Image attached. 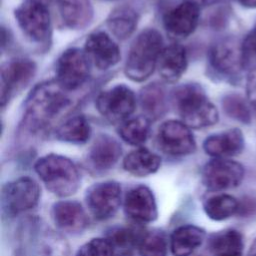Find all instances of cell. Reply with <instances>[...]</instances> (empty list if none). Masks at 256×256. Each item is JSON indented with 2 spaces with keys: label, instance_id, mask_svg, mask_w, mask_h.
<instances>
[{
  "label": "cell",
  "instance_id": "obj_40",
  "mask_svg": "<svg viewBox=\"0 0 256 256\" xmlns=\"http://www.w3.org/2000/svg\"><path fill=\"white\" fill-rule=\"evenodd\" d=\"M117 256H134L130 251H127V252H121L119 255Z\"/></svg>",
  "mask_w": 256,
  "mask_h": 256
},
{
  "label": "cell",
  "instance_id": "obj_4",
  "mask_svg": "<svg viewBox=\"0 0 256 256\" xmlns=\"http://www.w3.org/2000/svg\"><path fill=\"white\" fill-rule=\"evenodd\" d=\"M173 99L183 122L190 128L208 127L218 120L216 107L208 100L204 91L195 84L179 87Z\"/></svg>",
  "mask_w": 256,
  "mask_h": 256
},
{
  "label": "cell",
  "instance_id": "obj_7",
  "mask_svg": "<svg viewBox=\"0 0 256 256\" xmlns=\"http://www.w3.org/2000/svg\"><path fill=\"white\" fill-rule=\"evenodd\" d=\"M136 98L133 91L125 85H117L103 91L96 99L100 114L111 122H123L134 112Z\"/></svg>",
  "mask_w": 256,
  "mask_h": 256
},
{
  "label": "cell",
  "instance_id": "obj_21",
  "mask_svg": "<svg viewBox=\"0 0 256 256\" xmlns=\"http://www.w3.org/2000/svg\"><path fill=\"white\" fill-rule=\"evenodd\" d=\"M122 153L120 144L108 135H100L93 143L89 160L97 170H108L113 167Z\"/></svg>",
  "mask_w": 256,
  "mask_h": 256
},
{
  "label": "cell",
  "instance_id": "obj_33",
  "mask_svg": "<svg viewBox=\"0 0 256 256\" xmlns=\"http://www.w3.org/2000/svg\"><path fill=\"white\" fill-rule=\"evenodd\" d=\"M138 247L141 256H167V239L159 230L146 232Z\"/></svg>",
  "mask_w": 256,
  "mask_h": 256
},
{
  "label": "cell",
  "instance_id": "obj_32",
  "mask_svg": "<svg viewBox=\"0 0 256 256\" xmlns=\"http://www.w3.org/2000/svg\"><path fill=\"white\" fill-rule=\"evenodd\" d=\"M222 106L225 113L232 119L244 124H249L252 120L251 108L247 98L237 94L227 95L223 101Z\"/></svg>",
  "mask_w": 256,
  "mask_h": 256
},
{
  "label": "cell",
  "instance_id": "obj_18",
  "mask_svg": "<svg viewBox=\"0 0 256 256\" xmlns=\"http://www.w3.org/2000/svg\"><path fill=\"white\" fill-rule=\"evenodd\" d=\"M204 151L214 158H228L241 153L244 148V136L240 129L227 131L207 137L203 143Z\"/></svg>",
  "mask_w": 256,
  "mask_h": 256
},
{
  "label": "cell",
  "instance_id": "obj_17",
  "mask_svg": "<svg viewBox=\"0 0 256 256\" xmlns=\"http://www.w3.org/2000/svg\"><path fill=\"white\" fill-rule=\"evenodd\" d=\"M35 64L27 59H17L6 64L1 73V100L2 105L8 100L10 94L23 87L33 77Z\"/></svg>",
  "mask_w": 256,
  "mask_h": 256
},
{
  "label": "cell",
  "instance_id": "obj_39",
  "mask_svg": "<svg viewBox=\"0 0 256 256\" xmlns=\"http://www.w3.org/2000/svg\"><path fill=\"white\" fill-rule=\"evenodd\" d=\"M247 256H256V239H254V241L252 242V244L248 250Z\"/></svg>",
  "mask_w": 256,
  "mask_h": 256
},
{
  "label": "cell",
  "instance_id": "obj_35",
  "mask_svg": "<svg viewBox=\"0 0 256 256\" xmlns=\"http://www.w3.org/2000/svg\"><path fill=\"white\" fill-rule=\"evenodd\" d=\"M244 68L256 66V27L253 28L241 42Z\"/></svg>",
  "mask_w": 256,
  "mask_h": 256
},
{
  "label": "cell",
  "instance_id": "obj_24",
  "mask_svg": "<svg viewBox=\"0 0 256 256\" xmlns=\"http://www.w3.org/2000/svg\"><path fill=\"white\" fill-rule=\"evenodd\" d=\"M209 247L213 256H242V234L235 229L223 230L210 238Z\"/></svg>",
  "mask_w": 256,
  "mask_h": 256
},
{
  "label": "cell",
  "instance_id": "obj_15",
  "mask_svg": "<svg viewBox=\"0 0 256 256\" xmlns=\"http://www.w3.org/2000/svg\"><path fill=\"white\" fill-rule=\"evenodd\" d=\"M51 216L55 225L67 233L82 232L88 225V217L80 203L71 200L53 204Z\"/></svg>",
  "mask_w": 256,
  "mask_h": 256
},
{
  "label": "cell",
  "instance_id": "obj_8",
  "mask_svg": "<svg viewBox=\"0 0 256 256\" xmlns=\"http://www.w3.org/2000/svg\"><path fill=\"white\" fill-rule=\"evenodd\" d=\"M86 205L94 218H111L121 204V186L115 181H104L90 186L85 194Z\"/></svg>",
  "mask_w": 256,
  "mask_h": 256
},
{
  "label": "cell",
  "instance_id": "obj_31",
  "mask_svg": "<svg viewBox=\"0 0 256 256\" xmlns=\"http://www.w3.org/2000/svg\"><path fill=\"white\" fill-rule=\"evenodd\" d=\"M145 233L135 227H115L108 231L106 238L114 248L121 249L122 252H127L132 247L139 246Z\"/></svg>",
  "mask_w": 256,
  "mask_h": 256
},
{
  "label": "cell",
  "instance_id": "obj_12",
  "mask_svg": "<svg viewBox=\"0 0 256 256\" xmlns=\"http://www.w3.org/2000/svg\"><path fill=\"white\" fill-rule=\"evenodd\" d=\"M210 61L219 73L227 76L237 75L244 69L241 42L234 38L218 41L210 51Z\"/></svg>",
  "mask_w": 256,
  "mask_h": 256
},
{
  "label": "cell",
  "instance_id": "obj_29",
  "mask_svg": "<svg viewBox=\"0 0 256 256\" xmlns=\"http://www.w3.org/2000/svg\"><path fill=\"white\" fill-rule=\"evenodd\" d=\"M140 103L144 113L146 114L145 117L153 119L160 117L163 115L166 108L163 88L156 83L146 86L141 91Z\"/></svg>",
  "mask_w": 256,
  "mask_h": 256
},
{
  "label": "cell",
  "instance_id": "obj_6",
  "mask_svg": "<svg viewBox=\"0 0 256 256\" xmlns=\"http://www.w3.org/2000/svg\"><path fill=\"white\" fill-rule=\"evenodd\" d=\"M15 18L24 34L35 42L46 41L51 33L50 14L39 0H26L16 10Z\"/></svg>",
  "mask_w": 256,
  "mask_h": 256
},
{
  "label": "cell",
  "instance_id": "obj_16",
  "mask_svg": "<svg viewBox=\"0 0 256 256\" xmlns=\"http://www.w3.org/2000/svg\"><path fill=\"white\" fill-rule=\"evenodd\" d=\"M199 16L200 7L185 0L165 15L164 25L169 33L175 36L185 37L195 30Z\"/></svg>",
  "mask_w": 256,
  "mask_h": 256
},
{
  "label": "cell",
  "instance_id": "obj_36",
  "mask_svg": "<svg viewBox=\"0 0 256 256\" xmlns=\"http://www.w3.org/2000/svg\"><path fill=\"white\" fill-rule=\"evenodd\" d=\"M246 98L252 108L256 110V66L250 69L246 83Z\"/></svg>",
  "mask_w": 256,
  "mask_h": 256
},
{
  "label": "cell",
  "instance_id": "obj_14",
  "mask_svg": "<svg viewBox=\"0 0 256 256\" xmlns=\"http://www.w3.org/2000/svg\"><path fill=\"white\" fill-rule=\"evenodd\" d=\"M84 52L89 61L99 69L110 68L120 60L119 47L104 32L91 34L85 42Z\"/></svg>",
  "mask_w": 256,
  "mask_h": 256
},
{
  "label": "cell",
  "instance_id": "obj_13",
  "mask_svg": "<svg viewBox=\"0 0 256 256\" xmlns=\"http://www.w3.org/2000/svg\"><path fill=\"white\" fill-rule=\"evenodd\" d=\"M124 210L127 216L139 223L152 222L158 216L154 194L144 185L134 187L126 193Z\"/></svg>",
  "mask_w": 256,
  "mask_h": 256
},
{
  "label": "cell",
  "instance_id": "obj_37",
  "mask_svg": "<svg viewBox=\"0 0 256 256\" xmlns=\"http://www.w3.org/2000/svg\"><path fill=\"white\" fill-rule=\"evenodd\" d=\"M186 1L192 2V3L196 4V5L199 6V7H202V6H207V5L213 4V3L216 2L217 0H186Z\"/></svg>",
  "mask_w": 256,
  "mask_h": 256
},
{
  "label": "cell",
  "instance_id": "obj_11",
  "mask_svg": "<svg viewBox=\"0 0 256 256\" xmlns=\"http://www.w3.org/2000/svg\"><path fill=\"white\" fill-rule=\"evenodd\" d=\"M157 141L160 149L173 156H184L194 152L196 143L194 136L184 122L169 120L159 128Z\"/></svg>",
  "mask_w": 256,
  "mask_h": 256
},
{
  "label": "cell",
  "instance_id": "obj_25",
  "mask_svg": "<svg viewBox=\"0 0 256 256\" xmlns=\"http://www.w3.org/2000/svg\"><path fill=\"white\" fill-rule=\"evenodd\" d=\"M239 201L229 194H217L209 197L203 204L206 215L215 221H222L238 213Z\"/></svg>",
  "mask_w": 256,
  "mask_h": 256
},
{
  "label": "cell",
  "instance_id": "obj_3",
  "mask_svg": "<svg viewBox=\"0 0 256 256\" xmlns=\"http://www.w3.org/2000/svg\"><path fill=\"white\" fill-rule=\"evenodd\" d=\"M163 39L155 29L142 31L134 40L125 64V73L133 81L141 82L149 78L158 64L163 50Z\"/></svg>",
  "mask_w": 256,
  "mask_h": 256
},
{
  "label": "cell",
  "instance_id": "obj_10",
  "mask_svg": "<svg viewBox=\"0 0 256 256\" xmlns=\"http://www.w3.org/2000/svg\"><path fill=\"white\" fill-rule=\"evenodd\" d=\"M56 75L57 83L64 90L80 87L89 75V59L86 53L77 48L66 50L58 59Z\"/></svg>",
  "mask_w": 256,
  "mask_h": 256
},
{
  "label": "cell",
  "instance_id": "obj_20",
  "mask_svg": "<svg viewBox=\"0 0 256 256\" xmlns=\"http://www.w3.org/2000/svg\"><path fill=\"white\" fill-rule=\"evenodd\" d=\"M158 67L165 81H177L187 68V54L185 48L178 44H172L164 48L158 60Z\"/></svg>",
  "mask_w": 256,
  "mask_h": 256
},
{
  "label": "cell",
  "instance_id": "obj_1",
  "mask_svg": "<svg viewBox=\"0 0 256 256\" xmlns=\"http://www.w3.org/2000/svg\"><path fill=\"white\" fill-rule=\"evenodd\" d=\"M70 104L66 90L58 83L42 84L34 90L28 101L27 125L31 129H43L67 110Z\"/></svg>",
  "mask_w": 256,
  "mask_h": 256
},
{
  "label": "cell",
  "instance_id": "obj_9",
  "mask_svg": "<svg viewBox=\"0 0 256 256\" xmlns=\"http://www.w3.org/2000/svg\"><path fill=\"white\" fill-rule=\"evenodd\" d=\"M244 178L243 166L228 158H214L202 171V182L213 191L231 189L238 186Z\"/></svg>",
  "mask_w": 256,
  "mask_h": 256
},
{
  "label": "cell",
  "instance_id": "obj_2",
  "mask_svg": "<svg viewBox=\"0 0 256 256\" xmlns=\"http://www.w3.org/2000/svg\"><path fill=\"white\" fill-rule=\"evenodd\" d=\"M34 169L46 188L59 197L74 194L80 186V173L72 160L65 156L45 155L37 160Z\"/></svg>",
  "mask_w": 256,
  "mask_h": 256
},
{
  "label": "cell",
  "instance_id": "obj_22",
  "mask_svg": "<svg viewBox=\"0 0 256 256\" xmlns=\"http://www.w3.org/2000/svg\"><path fill=\"white\" fill-rule=\"evenodd\" d=\"M160 165V157L146 148H138L131 151L123 160L124 169L137 177H144L155 173Z\"/></svg>",
  "mask_w": 256,
  "mask_h": 256
},
{
  "label": "cell",
  "instance_id": "obj_28",
  "mask_svg": "<svg viewBox=\"0 0 256 256\" xmlns=\"http://www.w3.org/2000/svg\"><path fill=\"white\" fill-rule=\"evenodd\" d=\"M107 24L117 38L125 39L134 31L137 24V15L129 7H119L110 14Z\"/></svg>",
  "mask_w": 256,
  "mask_h": 256
},
{
  "label": "cell",
  "instance_id": "obj_5",
  "mask_svg": "<svg viewBox=\"0 0 256 256\" xmlns=\"http://www.w3.org/2000/svg\"><path fill=\"white\" fill-rule=\"evenodd\" d=\"M40 198V187L30 177H20L2 188L1 203L9 216H15L34 208Z\"/></svg>",
  "mask_w": 256,
  "mask_h": 256
},
{
  "label": "cell",
  "instance_id": "obj_26",
  "mask_svg": "<svg viewBox=\"0 0 256 256\" xmlns=\"http://www.w3.org/2000/svg\"><path fill=\"white\" fill-rule=\"evenodd\" d=\"M90 135V124L83 116H75L66 120L56 130L58 139L74 144L85 143Z\"/></svg>",
  "mask_w": 256,
  "mask_h": 256
},
{
  "label": "cell",
  "instance_id": "obj_19",
  "mask_svg": "<svg viewBox=\"0 0 256 256\" xmlns=\"http://www.w3.org/2000/svg\"><path fill=\"white\" fill-rule=\"evenodd\" d=\"M205 238V231L192 224L176 228L170 237V248L174 256H190L199 248Z\"/></svg>",
  "mask_w": 256,
  "mask_h": 256
},
{
  "label": "cell",
  "instance_id": "obj_34",
  "mask_svg": "<svg viewBox=\"0 0 256 256\" xmlns=\"http://www.w3.org/2000/svg\"><path fill=\"white\" fill-rule=\"evenodd\" d=\"M114 249L107 238H93L79 248L76 256H115Z\"/></svg>",
  "mask_w": 256,
  "mask_h": 256
},
{
  "label": "cell",
  "instance_id": "obj_38",
  "mask_svg": "<svg viewBox=\"0 0 256 256\" xmlns=\"http://www.w3.org/2000/svg\"><path fill=\"white\" fill-rule=\"evenodd\" d=\"M238 2L247 8H256V0H238Z\"/></svg>",
  "mask_w": 256,
  "mask_h": 256
},
{
  "label": "cell",
  "instance_id": "obj_27",
  "mask_svg": "<svg viewBox=\"0 0 256 256\" xmlns=\"http://www.w3.org/2000/svg\"><path fill=\"white\" fill-rule=\"evenodd\" d=\"M38 256H70V245L66 238L52 229H45L37 240Z\"/></svg>",
  "mask_w": 256,
  "mask_h": 256
},
{
  "label": "cell",
  "instance_id": "obj_30",
  "mask_svg": "<svg viewBox=\"0 0 256 256\" xmlns=\"http://www.w3.org/2000/svg\"><path fill=\"white\" fill-rule=\"evenodd\" d=\"M120 137L130 145L144 143L150 132V124L147 117L137 116L123 121L118 129Z\"/></svg>",
  "mask_w": 256,
  "mask_h": 256
},
{
  "label": "cell",
  "instance_id": "obj_23",
  "mask_svg": "<svg viewBox=\"0 0 256 256\" xmlns=\"http://www.w3.org/2000/svg\"><path fill=\"white\" fill-rule=\"evenodd\" d=\"M61 17L70 28L85 27L92 17L89 0H56Z\"/></svg>",
  "mask_w": 256,
  "mask_h": 256
}]
</instances>
